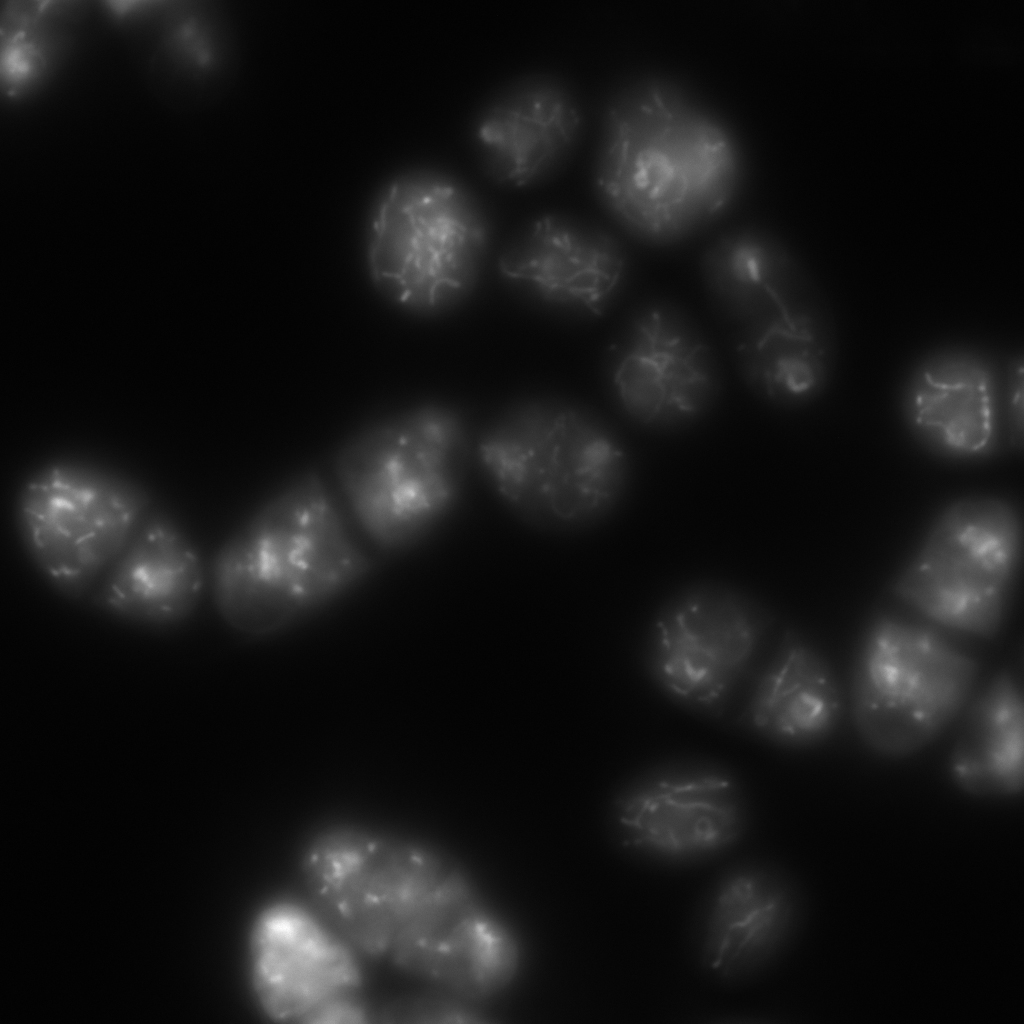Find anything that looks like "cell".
I'll use <instances>...</instances> for the list:
<instances>
[{
  "mask_svg": "<svg viewBox=\"0 0 1024 1024\" xmlns=\"http://www.w3.org/2000/svg\"><path fill=\"white\" fill-rule=\"evenodd\" d=\"M743 176L732 129L682 83L637 77L605 102L595 191L641 243L669 247L693 237L731 208Z\"/></svg>",
  "mask_w": 1024,
  "mask_h": 1024,
  "instance_id": "6da1fadb",
  "label": "cell"
},
{
  "mask_svg": "<svg viewBox=\"0 0 1024 1024\" xmlns=\"http://www.w3.org/2000/svg\"><path fill=\"white\" fill-rule=\"evenodd\" d=\"M372 560L322 477L301 473L220 546L210 569L216 608L248 635L276 632L362 582Z\"/></svg>",
  "mask_w": 1024,
  "mask_h": 1024,
  "instance_id": "7a4b0ae2",
  "label": "cell"
},
{
  "mask_svg": "<svg viewBox=\"0 0 1024 1024\" xmlns=\"http://www.w3.org/2000/svg\"><path fill=\"white\" fill-rule=\"evenodd\" d=\"M475 453L495 494L518 519L554 532L589 528L624 501L632 461L617 431L576 405L529 400L499 414Z\"/></svg>",
  "mask_w": 1024,
  "mask_h": 1024,
  "instance_id": "3957f363",
  "label": "cell"
},
{
  "mask_svg": "<svg viewBox=\"0 0 1024 1024\" xmlns=\"http://www.w3.org/2000/svg\"><path fill=\"white\" fill-rule=\"evenodd\" d=\"M470 451L463 414L424 403L352 435L337 451L334 471L365 535L381 550L400 552L455 510Z\"/></svg>",
  "mask_w": 1024,
  "mask_h": 1024,
  "instance_id": "277c9868",
  "label": "cell"
},
{
  "mask_svg": "<svg viewBox=\"0 0 1024 1024\" xmlns=\"http://www.w3.org/2000/svg\"><path fill=\"white\" fill-rule=\"evenodd\" d=\"M953 634L910 610H880L866 622L852 659L849 706L872 752L910 756L964 712L980 665Z\"/></svg>",
  "mask_w": 1024,
  "mask_h": 1024,
  "instance_id": "5b68a950",
  "label": "cell"
},
{
  "mask_svg": "<svg viewBox=\"0 0 1024 1024\" xmlns=\"http://www.w3.org/2000/svg\"><path fill=\"white\" fill-rule=\"evenodd\" d=\"M488 238L486 212L462 179L440 168L409 169L388 184L374 211L370 274L401 306L440 311L472 289Z\"/></svg>",
  "mask_w": 1024,
  "mask_h": 1024,
  "instance_id": "8992f818",
  "label": "cell"
},
{
  "mask_svg": "<svg viewBox=\"0 0 1024 1024\" xmlns=\"http://www.w3.org/2000/svg\"><path fill=\"white\" fill-rule=\"evenodd\" d=\"M130 475L82 457L42 464L16 496L15 522L26 554L70 598L95 591L151 509Z\"/></svg>",
  "mask_w": 1024,
  "mask_h": 1024,
  "instance_id": "52a82bcc",
  "label": "cell"
},
{
  "mask_svg": "<svg viewBox=\"0 0 1024 1024\" xmlns=\"http://www.w3.org/2000/svg\"><path fill=\"white\" fill-rule=\"evenodd\" d=\"M1021 553V520L1012 504L962 498L938 514L893 593L947 631L992 639L1007 619Z\"/></svg>",
  "mask_w": 1024,
  "mask_h": 1024,
  "instance_id": "ba28073f",
  "label": "cell"
},
{
  "mask_svg": "<svg viewBox=\"0 0 1024 1024\" xmlns=\"http://www.w3.org/2000/svg\"><path fill=\"white\" fill-rule=\"evenodd\" d=\"M774 623L746 590L714 579L688 582L652 617L644 667L668 698L696 713L724 714Z\"/></svg>",
  "mask_w": 1024,
  "mask_h": 1024,
  "instance_id": "9c48e42d",
  "label": "cell"
},
{
  "mask_svg": "<svg viewBox=\"0 0 1024 1024\" xmlns=\"http://www.w3.org/2000/svg\"><path fill=\"white\" fill-rule=\"evenodd\" d=\"M303 872L324 918L370 955L389 952L401 927L446 875L427 849L351 827L320 834L305 853Z\"/></svg>",
  "mask_w": 1024,
  "mask_h": 1024,
  "instance_id": "30bf717a",
  "label": "cell"
},
{
  "mask_svg": "<svg viewBox=\"0 0 1024 1024\" xmlns=\"http://www.w3.org/2000/svg\"><path fill=\"white\" fill-rule=\"evenodd\" d=\"M608 378L622 414L658 433L702 421L722 389L720 362L700 325L677 303L659 298L628 316L610 352Z\"/></svg>",
  "mask_w": 1024,
  "mask_h": 1024,
  "instance_id": "8fae6325",
  "label": "cell"
},
{
  "mask_svg": "<svg viewBox=\"0 0 1024 1024\" xmlns=\"http://www.w3.org/2000/svg\"><path fill=\"white\" fill-rule=\"evenodd\" d=\"M611 818L622 848L658 862L691 863L740 839L748 805L731 770L685 758L655 765L630 780L616 795Z\"/></svg>",
  "mask_w": 1024,
  "mask_h": 1024,
  "instance_id": "7c38bea8",
  "label": "cell"
},
{
  "mask_svg": "<svg viewBox=\"0 0 1024 1024\" xmlns=\"http://www.w3.org/2000/svg\"><path fill=\"white\" fill-rule=\"evenodd\" d=\"M252 985L267 1015L283 1021H350L363 1016L361 974L351 945L307 909L277 902L256 919Z\"/></svg>",
  "mask_w": 1024,
  "mask_h": 1024,
  "instance_id": "4fadbf2b",
  "label": "cell"
},
{
  "mask_svg": "<svg viewBox=\"0 0 1024 1024\" xmlns=\"http://www.w3.org/2000/svg\"><path fill=\"white\" fill-rule=\"evenodd\" d=\"M584 114L574 89L551 73L504 83L480 106L471 125L482 172L498 185L525 188L555 176L582 136Z\"/></svg>",
  "mask_w": 1024,
  "mask_h": 1024,
  "instance_id": "5bb4252c",
  "label": "cell"
},
{
  "mask_svg": "<svg viewBox=\"0 0 1024 1024\" xmlns=\"http://www.w3.org/2000/svg\"><path fill=\"white\" fill-rule=\"evenodd\" d=\"M796 890L785 873L763 861L727 869L709 888L695 923L702 967L724 981L746 978L774 960L798 920Z\"/></svg>",
  "mask_w": 1024,
  "mask_h": 1024,
  "instance_id": "9a60e30c",
  "label": "cell"
},
{
  "mask_svg": "<svg viewBox=\"0 0 1024 1024\" xmlns=\"http://www.w3.org/2000/svg\"><path fill=\"white\" fill-rule=\"evenodd\" d=\"M388 953L400 968L470 995L501 987L517 963L511 935L457 883L438 887L420 904Z\"/></svg>",
  "mask_w": 1024,
  "mask_h": 1024,
  "instance_id": "2e32d148",
  "label": "cell"
},
{
  "mask_svg": "<svg viewBox=\"0 0 1024 1024\" xmlns=\"http://www.w3.org/2000/svg\"><path fill=\"white\" fill-rule=\"evenodd\" d=\"M499 270L540 300L602 315L625 285L628 256L610 232L558 213L537 217L499 258Z\"/></svg>",
  "mask_w": 1024,
  "mask_h": 1024,
  "instance_id": "e0dca14e",
  "label": "cell"
},
{
  "mask_svg": "<svg viewBox=\"0 0 1024 1024\" xmlns=\"http://www.w3.org/2000/svg\"><path fill=\"white\" fill-rule=\"evenodd\" d=\"M205 574L183 525L151 508L94 592V602L119 618L148 626L185 620L196 607Z\"/></svg>",
  "mask_w": 1024,
  "mask_h": 1024,
  "instance_id": "ac0fdd59",
  "label": "cell"
},
{
  "mask_svg": "<svg viewBox=\"0 0 1024 1024\" xmlns=\"http://www.w3.org/2000/svg\"><path fill=\"white\" fill-rule=\"evenodd\" d=\"M842 713V692L829 661L790 628L756 675L739 723L778 746L805 749L828 740Z\"/></svg>",
  "mask_w": 1024,
  "mask_h": 1024,
  "instance_id": "d6986e66",
  "label": "cell"
},
{
  "mask_svg": "<svg viewBox=\"0 0 1024 1024\" xmlns=\"http://www.w3.org/2000/svg\"><path fill=\"white\" fill-rule=\"evenodd\" d=\"M733 353L746 386L774 407L807 402L826 377V334L806 292L736 328Z\"/></svg>",
  "mask_w": 1024,
  "mask_h": 1024,
  "instance_id": "ffe728a7",
  "label": "cell"
},
{
  "mask_svg": "<svg viewBox=\"0 0 1024 1024\" xmlns=\"http://www.w3.org/2000/svg\"><path fill=\"white\" fill-rule=\"evenodd\" d=\"M906 413L916 435L943 456L969 459L988 453L996 441L992 374L978 358L936 356L915 374Z\"/></svg>",
  "mask_w": 1024,
  "mask_h": 1024,
  "instance_id": "44dd1931",
  "label": "cell"
},
{
  "mask_svg": "<svg viewBox=\"0 0 1024 1024\" xmlns=\"http://www.w3.org/2000/svg\"><path fill=\"white\" fill-rule=\"evenodd\" d=\"M954 784L976 797L1015 798L1024 788V690L1005 668L973 696L952 746Z\"/></svg>",
  "mask_w": 1024,
  "mask_h": 1024,
  "instance_id": "7402d4cb",
  "label": "cell"
},
{
  "mask_svg": "<svg viewBox=\"0 0 1024 1024\" xmlns=\"http://www.w3.org/2000/svg\"><path fill=\"white\" fill-rule=\"evenodd\" d=\"M700 274L716 315L735 329L806 292L787 245L755 226L734 228L714 239L701 254Z\"/></svg>",
  "mask_w": 1024,
  "mask_h": 1024,
  "instance_id": "603a6c76",
  "label": "cell"
},
{
  "mask_svg": "<svg viewBox=\"0 0 1024 1024\" xmlns=\"http://www.w3.org/2000/svg\"><path fill=\"white\" fill-rule=\"evenodd\" d=\"M164 4L131 11L144 22L136 30L144 32L153 86L164 96L184 98L216 64L217 39L202 8L188 2Z\"/></svg>",
  "mask_w": 1024,
  "mask_h": 1024,
  "instance_id": "cb8c5ba5",
  "label": "cell"
}]
</instances>
